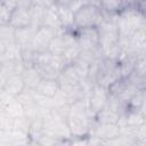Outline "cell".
<instances>
[{"instance_id": "cell-1", "label": "cell", "mask_w": 146, "mask_h": 146, "mask_svg": "<svg viewBox=\"0 0 146 146\" xmlns=\"http://www.w3.org/2000/svg\"><path fill=\"white\" fill-rule=\"evenodd\" d=\"M66 124L70 132L75 137L86 136L89 131L88 111L83 107L80 100L71 104L70 112L66 116Z\"/></svg>"}, {"instance_id": "cell-2", "label": "cell", "mask_w": 146, "mask_h": 146, "mask_svg": "<svg viewBox=\"0 0 146 146\" xmlns=\"http://www.w3.org/2000/svg\"><path fill=\"white\" fill-rule=\"evenodd\" d=\"M104 18L103 11L98 5L87 3L76 13H74V27H97Z\"/></svg>"}, {"instance_id": "cell-3", "label": "cell", "mask_w": 146, "mask_h": 146, "mask_svg": "<svg viewBox=\"0 0 146 146\" xmlns=\"http://www.w3.org/2000/svg\"><path fill=\"white\" fill-rule=\"evenodd\" d=\"M75 38L81 50L99 51V34L97 27H83L76 29Z\"/></svg>"}, {"instance_id": "cell-4", "label": "cell", "mask_w": 146, "mask_h": 146, "mask_svg": "<svg viewBox=\"0 0 146 146\" xmlns=\"http://www.w3.org/2000/svg\"><path fill=\"white\" fill-rule=\"evenodd\" d=\"M107 99H108V90L96 83L90 90L87 111L90 112L92 115H96L102 108L105 107Z\"/></svg>"}, {"instance_id": "cell-5", "label": "cell", "mask_w": 146, "mask_h": 146, "mask_svg": "<svg viewBox=\"0 0 146 146\" xmlns=\"http://www.w3.org/2000/svg\"><path fill=\"white\" fill-rule=\"evenodd\" d=\"M55 32L46 26H40L36 29L33 33L30 47L35 52H42L48 49V46L51 41V39L55 36Z\"/></svg>"}, {"instance_id": "cell-6", "label": "cell", "mask_w": 146, "mask_h": 146, "mask_svg": "<svg viewBox=\"0 0 146 146\" xmlns=\"http://www.w3.org/2000/svg\"><path fill=\"white\" fill-rule=\"evenodd\" d=\"M41 26L49 27L50 30H52L55 32L56 35L63 34L66 31L62 26V23L59 21V17H58V14H57V10H56V3L54 6H51V7H49V8H46Z\"/></svg>"}, {"instance_id": "cell-7", "label": "cell", "mask_w": 146, "mask_h": 146, "mask_svg": "<svg viewBox=\"0 0 146 146\" xmlns=\"http://www.w3.org/2000/svg\"><path fill=\"white\" fill-rule=\"evenodd\" d=\"M9 24L15 29L27 27L31 25V16L30 10L26 7L17 6L10 14Z\"/></svg>"}, {"instance_id": "cell-8", "label": "cell", "mask_w": 146, "mask_h": 146, "mask_svg": "<svg viewBox=\"0 0 146 146\" xmlns=\"http://www.w3.org/2000/svg\"><path fill=\"white\" fill-rule=\"evenodd\" d=\"M25 88H26V86H25V82L21 74L9 75L2 84V90L6 94H8L10 97L18 96Z\"/></svg>"}, {"instance_id": "cell-9", "label": "cell", "mask_w": 146, "mask_h": 146, "mask_svg": "<svg viewBox=\"0 0 146 146\" xmlns=\"http://www.w3.org/2000/svg\"><path fill=\"white\" fill-rule=\"evenodd\" d=\"M34 91L43 98L52 99L59 91V83L57 80L54 79H41L39 84L35 87Z\"/></svg>"}, {"instance_id": "cell-10", "label": "cell", "mask_w": 146, "mask_h": 146, "mask_svg": "<svg viewBox=\"0 0 146 146\" xmlns=\"http://www.w3.org/2000/svg\"><path fill=\"white\" fill-rule=\"evenodd\" d=\"M21 75H22V78L25 82V86L27 88H31V89H35V87L39 84V82L42 79L39 71L36 70V67L34 65L25 66L23 72L21 73Z\"/></svg>"}, {"instance_id": "cell-11", "label": "cell", "mask_w": 146, "mask_h": 146, "mask_svg": "<svg viewBox=\"0 0 146 146\" xmlns=\"http://www.w3.org/2000/svg\"><path fill=\"white\" fill-rule=\"evenodd\" d=\"M56 10L59 17V21L62 23V26L66 31H71L74 29V14L63 5H57L56 3Z\"/></svg>"}, {"instance_id": "cell-12", "label": "cell", "mask_w": 146, "mask_h": 146, "mask_svg": "<svg viewBox=\"0 0 146 146\" xmlns=\"http://www.w3.org/2000/svg\"><path fill=\"white\" fill-rule=\"evenodd\" d=\"M33 33H34V31L31 29V26L16 29L15 30L16 43L21 48L30 47V43H31V40H32V36H33Z\"/></svg>"}, {"instance_id": "cell-13", "label": "cell", "mask_w": 146, "mask_h": 146, "mask_svg": "<svg viewBox=\"0 0 146 146\" xmlns=\"http://www.w3.org/2000/svg\"><path fill=\"white\" fill-rule=\"evenodd\" d=\"M95 116L97 117V121L99 123H116L117 124L120 121V114L106 105Z\"/></svg>"}, {"instance_id": "cell-14", "label": "cell", "mask_w": 146, "mask_h": 146, "mask_svg": "<svg viewBox=\"0 0 146 146\" xmlns=\"http://www.w3.org/2000/svg\"><path fill=\"white\" fill-rule=\"evenodd\" d=\"M15 27H13L9 23L7 24H0V40L6 44H13L16 43L15 39Z\"/></svg>"}, {"instance_id": "cell-15", "label": "cell", "mask_w": 146, "mask_h": 146, "mask_svg": "<svg viewBox=\"0 0 146 146\" xmlns=\"http://www.w3.org/2000/svg\"><path fill=\"white\" fill-rule=\"evenodd\" d=\"M123 1L122 0H100L99 1V7L107 14H115L123 7Z\"/></svg>"}, {"instance_id": "cell-16", "label": "cell", "mask_w": 146, "mask_h": 146, "mask_svg": "<svg viewBox=\"0 0 146 146\" xmlns=\"http://www.w3.org/2000/svg\"><path fill=\"white\" fill-rule=\"evenodd\" d=\"M87 3H90V0H72L66 7L74 14V13H76L79 9H81L83 6H86Z\"/></svg>"}, {"instance_id": "cell-17", "label": "cell", "mask_w": 146, "mask_h": 146, "mask_svg": "<svg viewBox=\"0 0 146 146\" xmlns=\"http://www.w3.org/2000/svg\"><path fill=\"white\" fill-rule=\"evenodd\" d=\"M10 14H11V11L9 9H7L6 6L3 5L2 0H0V24H7V23H9Z\"/></svg>"}, {"instance_id": "cell-18", "label": "cell", "mask_w": 146, "mask_h": 146, "mask_svg": "<svg viewBox=\"0 0 146 146\" xmlns=\"http://www.w3.org/2000/svg\"><path fill=\"white\" fill-rule=\"evenodd\" d=\"M32 3L43 8H49L56 3V0H32Z\"/></svg>"}, {"instance_id": "cell-19", "label": "cell", "mask_w": 146, "mask_h": 146, "mask_svg": "<svg viewBox=\"0 0 146 146\" xmlns=\"http://www.w3.org/2000/svg\"><path fill=\"white\" fill-rule=\"evenodd\" d=\"M17 2H18V6L26 7V8H29L32 5V0H17Z\"/></svg>"}, {"instance_id": "cell-20", "label": "cell", "mask_w": 146, "mask_h": 146, "mask_svg": "<svg viewBox=\"0 0 146 146\" xmlns=\"http://www.w3.org/2000/svg\"><path fill=\"white\" fill-rule=\"evenodd\" d=\"M72 0H56L57 5H63V6H67Z\"/></svg>"}, {"instance_id": "cell-21", "label": "cell", "mask_w": 146, "mask_h": 146, "mask_svg": "<svg viewBox=\"0 0 146 146\" xmlns=\"http://www.w3.org/2000/svg\"><path fill=\"white\" fill-rule=\"evenodd\" d=\"M5 50H6V44L0 40V57L3 55V52H5Z\"/></svg>"}, {"instance_id": "cell-22", "label": "cell", "mask_w": 146, "mask_h": 146, "mask_svg": "<svg viewBox=\"0 0 146 146\" xmlns=\"http://www.w3.org/2000/svg\"><path fill=\"white\" fill-rule=\"evenodd\" d=\"M122 1H123V2H125V1H127V0H122Z\"/></svg>"}]
</instances>
